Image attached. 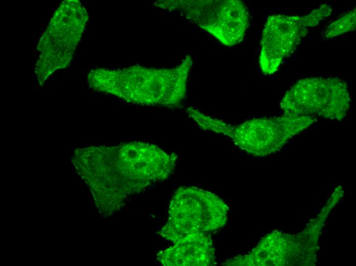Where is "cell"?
Returning a JSON list of instances; mask_svg holds the SVG:
<instances>
[{"mask_svg":"<svg viewBox=\"0 0 356 266\" xmlns=\"http://www.w3.org/2000/svg\"><path fill=\"white\" fill-rule=\"evenodd\" d=\"M177 157L154 144L136 141L77 149L72 161L99 211L108 216L129 196L168 179Z\"/></svg>","mask_w":356,"mask_h":266,"instance_id":"1","label":"cell"},{"mask_svg":"<svg viewBox=\"0 0 356 266\" xmlns=\"http://www.w3.org/2000/svg\"><path fill=\"white\" fill-rule=\"evenodd\" d=\"M190 56L173 68L154 69L139 65L110 70L96 69L88 74L90 87L125 101L141 105L175 108L185 98Z\"/></svg>","mask_w":356,"mask_h":266,"instance_id":"2","label":"cell"},{"mask_svg":"<svg viewBox=\"0 0 356 266\" xmlns=\"http://www.w3.org/2000/svg\"><path fill=\"white\" fill-rule=\"evenodd\" d=\"M228 211L215 194L195 187H180L173 194L168 220L159 233L174 243L187 235L216 230L226 224Z\"/></svg>","mask_w":356,"mask_h":266,"instance_id":"3","label":"cell"},{"mask_svg":"<svg viewBox=\"0 0 356 266\" xmlns=\"http://www.w3.org/2000/svg\"><path fill=\"white\" fill-rule=\"evenodd\" d=\"M307 116L283 115L253 119L237 125L212 118L207 125L209 131L230 138L241 149L257 157L274 153L292 137L317 121Z\"/></svg>","mask_w":356,"mask_h":266,"instance_id":"4","label":"cell"},{"mask_svg":"<svg viewBox=\"0 0 356 266\" xmlns=\"http://www.w3.org/2000/svg\"><path fill=\"white\" fill-rule=\"evenodd\" d=\"M155 5L180 11L227 47L241 41L249 26L248 9L239 0H167Z\"/></svg>","mask_w":356,"mask_h":266,"instance_id":"5","label":"cell"},{"mask_svg":"<svg viewBox=\"0 0 356 266\" xmlns=\"http://www.w3.org/2000/svg\"><path fill=\"white\" fill-rule=\"evenodd\" d=\"M350 99L346 83L338 78L300 79L280 102L283 114L341 120L347 115Z\"/></svg>","mask_w":356,"mask_h":266,"instance_id":"6","label":"cell"},{"mask_svg":"<svg viewBox=\"0 0 356 266\" xmlns=\"http://www.w3.org/2000/svg\"><path fill=\"white\" fill-rule=\"evenodd\" d=\"M87 20L85 8L76 1L63 2L55 13L38 44L41 54L36 73L41 84L68 64Z\"/></svg>","mask_w":356,"mask_h":266,"instance_id":"7","label":"cell"},{"mask_svg":"<svg viewBox=\"0 0 356 266\" xmlns=\"http://www.w3.org/2000/svg\"><path fill=\"white\" fill-rule=\"evenodd\" d=\"M330 6L324 4L304 15H272L264 26L261 41L259 65L265 75L277 71L283 59L290 55L307 33L332 13Z\"/></svg>","mask_w":356,"mask_h":266,"instance_id":"8","label":"cell"},{"mask_svg":"<svg viewBox=\"0 0 356 266\" xmlns=\"http://www.w3.org/2000/svg\"><path fill=\"white\" fill-rule=\"evenodd\" d=\"M165 266H210L215 264V249L208 233L186 236L157 254Z\"/></svg>","mask_w":356,"mask_h":266,"instance_id":"9","label":"cell"},{"mask_svg":"<svg viewBox=\"0 0 356 266\" xmlns=\"http://www.w3.org/2000/svg\"><path fill=\"white\" fill-rule=\"evenodd\" d=\"M355 9L345 13L331 23L324 31L326 38H332L355 29Z\"/></svg>","mask_w":356,"mask_h":266,"instance_id":"10","label":"cell"}]
</instances>
